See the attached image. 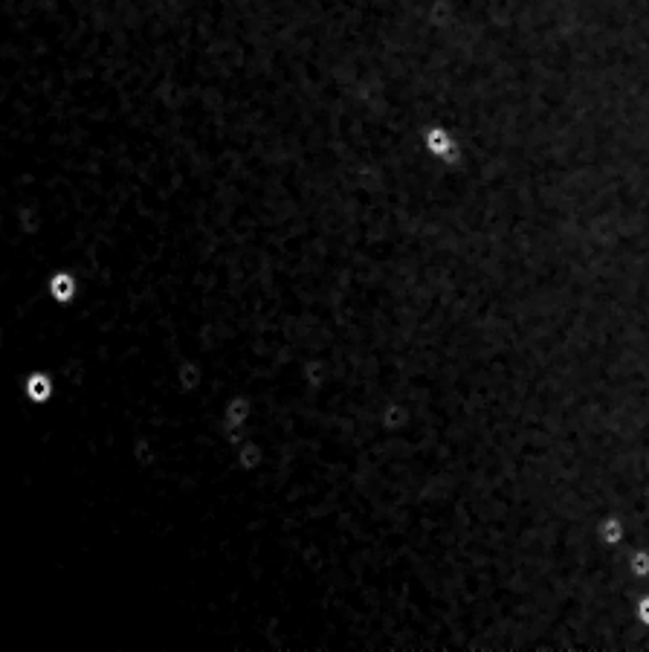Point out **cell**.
Segmentation results:
<instances>
[{
  "label": "cell",
  "instance_id": "1",
  "mask_svg": "<svg viewBox=\"0 0 649 652\" xmlns=\"http://www.w3.org/2000/svg\"><path fill=\"white\" fill-rule=\"evenodd\" d=\"M640 618H643V621H649V597H646V600H643V606H640Z\"/></svg>",
  "mask_w": 649,
  "mask_h": 652
}]
</instances>
